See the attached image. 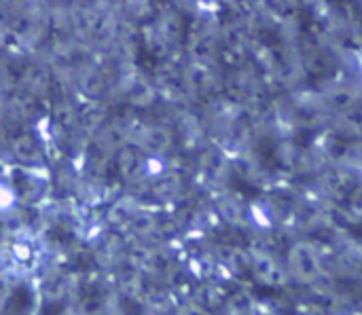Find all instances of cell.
Masks as SVG:
<instances>
[{"instance_id":"1","label":"cell","mask_w":362,"mask_h":315,"mask_svg":"<svg viewBox=\"0 0 362 315\" xmlns=\"http://www.w3.org/2000/svg\"><path fill=\"white\" fill-rule=\"evenodd\" d=\"M13 157L23 163V165H36L40 163V150L36 146V142L32 140V136H19L13 142Z\"/></svg>"},{"instance_id":"2","label":"cell","mask_w":362,"mask_h":315,"mask_svg":"<svg viewBox=\"0 0 362 315\" xmlns=\"http://www.w3.org/2000/svg\"><path fill=\"white\" fill-rule=\"evenodd\" d=\"M13 258L17 263H28L32 258V246L28 242H15V246H13Z\"/></svg>"},{"instance_id":"3","label":"cell","mask_w":362,"mask_h":315,"mask_svg":"<svg viewBox=\"0 0 362 315\" xmlns=\"http://www.w3.org/2000/svg\"><path fill=\"white\" fill-rule=\"evenodd\" d=\"M15 203V189L0 182V210H8Z\"/></svg>"},{"instance_id":"4","label":"cell","mask_w":362,"mask_h":315,"mask_svg":"<svg viewBox=\"0 0 362 315\" xmlns=\"http://www.w3.org/2000/svg\"><path fill=\"white\" fill-rule=\"evenodd\" d=\"M15 2H17V4H32L34 0H15Z\"/></svg>"},{"instance_id":"5","label":"cell","mask_w":362,"mask_h":315,"mask_svg":"<svg viewBox=\"0 0 362 315\" xmlns=\"http://www.w3.org/2000/svg\"><path fill=\"white\" fill-rule=\"evenodd\" d=\"M2 140H4V129H2V125H0V144H2Z\"/></svg>"},{"instance_id":"6","label":"cell","mask_w":362,"mask_h":315,"mask_svg":"<svg viewBox=\"0 0 362 315\" xmlns=\"http://www.w3.org/2000/svg\"><path fill=\"white\" fill-rule=\"evenodd\" d=\"M0 89H2V81H0Z\"/></svg>"}]
</instances>
